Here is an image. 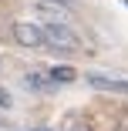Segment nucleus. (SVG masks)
<instances>
[{
  "mask_svg": "<svg viewBox=\"0 0 128 131\" xmlns=\"http://www.w3.org/2000/svg\"><path fill=\"white\" fill-rule=\"evenodd\" d=\"M44 47H51V50H81V37L74 34L67 24H47L44 27Z\"/></svg>",
  "mask_w": 128,
  "mask_h": 131,
  "instance_id": "nucleus-1",
  "label": "nucleus"
},
{
  "mask_svg": "<svg viewBox=\"0 0 128 131\" xmlns=\"http://www.w3.org/2000/svg\"><path fill=\"white\" fill-rule=\"evenodd\" d=\"M14 40L20 47H31V50H41L44 47V27L34 20H17L14 24Z\"/></svg>",
  "mask_w": 128,
  "mask_h": 131,
  "instance_id": "nucleus-2",
  "label": "nucleus"
},
{
  "mask_svg": "<svg viewBox=\"0 0 128 131\" xmlns=\"http://www.w3.org/2000/svg\"><path fill=\"white\" fill-rule=\"evenodd\" d=\"M51 81H54V84H71L74 81V77H78V71H74V67H67V64H61V67H51Z\"/></svg>",
  "mask_w": 128,
  "mask_h": 131,
  "instance_id": "nucleus-3",
  "label": "nucleus"
},
{
  "mask_svg": "<svg viewBox=\"0 0 128 131\" xmlns=\"http://www.w3.org/2000/svg\"><path fill=\"white\" fill-rule=\"evenodd\" d=\"M24 84H27L31 91H47V88H51V77H44L41 71H31L27 77H24Z\"/></svg>",
  "mask_w": 128,
  "mask_h": 131,
  "instance_id": "nucleus-4",
  "label": "nucleus"
},
{
  "mask_svg": "<svg viewBox=\"0 0 128 131\" xmlns=\"http://www.w3.org/2000/svg\"><path fill=\"white\" fill-rule=\"evenodd\" d=\"M64 131H91L84 121H78V118H67V124H64Z\"/></svg>",
  "mask_w": 128,
  "mask_h": 131,
  "instance_id": "nucleus-5",
  "label": "nucleus"
},
{
  "mask_svg": "<svg viewBox=\"0 0 128 131\" xmlns=\"http://www.w3.org/2000/svg\"><path fill=\"white\" fill-rule=\"evenodd\" d=\"M44 4H57V7H74L78 0H44Z\"/></svg>",
  "mask_w": 128,
  "mask_h": 131,
  "instance_id": "nucleus-6",
  "label": "nucleus"
},
{
  "mask_svg": "<svg viewBox=\"0 0 128 131\" xmlns=\"http://www.w3.org/2000/svg\"><path fill=\"white\" fill-rule=\"evenodd\" d=\"M0 108H10V94H7L4 88H0Z\"/></svg>",
  "mask_w": 128,
  "mask_h": 131,
  "instance_id": "nucleus-7",
  "label": "nucleus"
},
{
  "mask_svg": "<svg viewBox=\"0 0 128 131\" xmlns=\"http://www.w3.org/2000/svg\"><path fill=\"white\" fill-rule=\"evenodd\" d=\"M4 128H7V124H4V121H0V131H4Z\"/></svg>",
  "mask_w": 128,
  "mask_h": 131,
  "instance_id": "nucleus-8",
  "label": "nucleus"
},
{
  "mask_svg": "<svg viewBox=\"0 0 128 131\" xmlns=\"http://www.w3.org/2000/svg\"><path fill=\"white\" fill-rule=\"evenodd\" d=\"M34 131H47V128H34Z\"/></svg>",
  "mask_w": 128,
  "mask_h": 131,
  "instance_id": "nucleus-9",
  "label": "nucleus"
},
{
  "mask_svg": "<svg viewBox=\"0 0 128 131\" xmlns=\"http://www.w3.org/2000/svg\"><path fill=\"white\" fill-rule=\"evenodd\" d=\"M121 4H125V7H128V0H121Z\"/></svg>",
  "mask_w": 128,
  "mask_h": 131,
  "instance_id": "nucleus-10",
  "label": "nucleus"
}]
</instances>
